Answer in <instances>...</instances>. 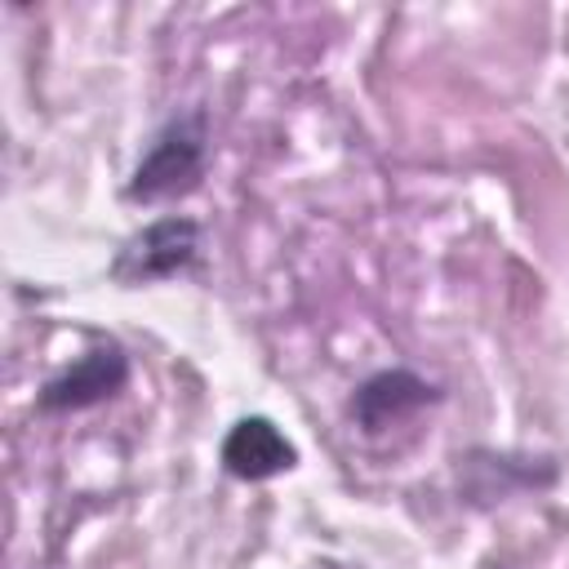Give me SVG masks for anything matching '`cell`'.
Returning <instances> with one entry per match:
<instances>
[{"instance_id": "obj_1", "label": "cell", "mask_w": 569, "mask_h": 569, "mask_svg": "<svg viewBox=\"0 0 569 569\" xmlns=\"http://www.w3.org/2000/svg\"><path fill=\"white\" fill-rule=\"evenodd\" d=\"M204 156H209V120L204 111H182L151 138L147 156L129 173L124 196L133 204H160L187 196L204 178Z\"/></svg>"}, {"instance_id": "obj_2", "label": "cell", "mask_w": 569, "mask_h": 569, "mask_svg": "<svg viewBox=\"0 0 569 569\" xmlns=\"http://www.w3.org/2000/svg\"><path fill=\"white\" fill-rule=\"evenodd\" d=\"M200 253V222L196 218H156L147 222L133 240H124V249L111 262V280L120 284H151V280H169L178 271H187Z\"/></svg>"}, {"instance_id": "obj_3", "label": "cell", "mask_w": 569, "mask_h": 569, "mask_svg": "<svg viewBox=\"0 0 569 569\" xmlns=\"http://www.w3.org/2000/svg\"><path fill=\"white\" fill-rule=\"evenodd\" d=\"M129 382V356L120 351V342L102 338L93 351H84L80 360H71L62 373H53L36 405L44 413H76V409H89V405H102L111 400L120 387Z\"/></svg>"}, {"instance_id": "obj_4", "label": "cell", "mask_w": 569, "mask_h": 569, "mask_svg": "<svg viewBox=\"0 0 569 569\" xmlns=\"http://www.w3.org/2000/svg\"><path fill=\"white\" fill-rule=\"evenodd\" d=\"M431 400H440V391L413 373V369H382L373 378H365L356 391H351V422L365 431V436H378L405 418H413L418 409H427Z\"/></svg>"}, {"instance_id": "obj_5", "label": "cell", "mask_w": 569, "mask_h": 569, "mask_svg": "<svg viewBox=\"0 0 569 569\" xmlns=\"http://www.w3.org/2000/svg\"><path fill=\"white\" fill-rule=\"evenodd\" d=\"M218 458H222L227 476L249 480V485L271 480V476H284V471L298 467V449H293V440H289L267 413H249V418H240V422L222 436V453H218Z\"/></svg>"}]
</instances>
